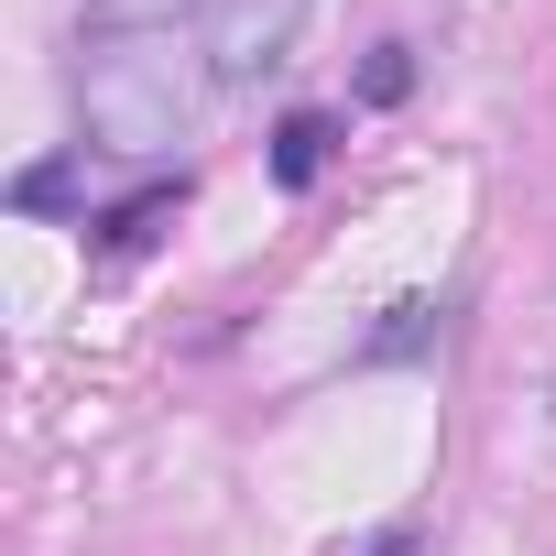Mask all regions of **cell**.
Masks as SVG:
<instances>
[{"instance_id": "cell-1", "label": "cell", "mask_w": 556, "mask_h": 556, "mask_svg": "<svg viewBox=\"0 0 556 556\" xmlns=\"http://www.w3.org/2000/svg\"><path fill=\"white\" fill-rule=\"evenodd\" d=\"M186 55H207L197 23L186 34H110V45H88V66H77L88 142H110V153H175L186 121H197V88H218Z\"/></svg>"}, {"instance_id": "cell-2", "label": "cell", "mask_w": 556, "mask_h": 556, "mask_svg": "<svg viewBox=\"0 0 556 556\" xmlns=\"http://www.w3.org/2000/svg\"><path fill=\"white\" fill-rule=\"evenodd\" d=\"M295 23H306V0H207V23H197L207 77H218V88H251L262 66L295 55Z\"/></svg>"}, {"instance_id": "cell-3", "label": "cell", "mask_w": 556, "mask_h": 556, "mask_svg": "<svg viewBox=\"0 0 556 556\" xmlns=\"http://www.w3.org/2000/svg\"><path fill=\"white\" fill-rule=\"evenodd\" d=\"M328 142H339V121H328V110H285V121H273V186L306 197V186L328 175Z\"/></svg>"}, {"instance_id": "cell-4", "label": "cell", "mask_w": 556, "mask_h": 556, "mask_svg": "<svg viewBox=\"0 0 556 556\" xmlns=\"http://www.w3.org/2000/svg\"><path fill=\"white\" fill-rule=\"evenodd\" d=\"M186 23H207V0H88L77 45H110V34H186Z\"/></svg>"}, {"instance_id": "cell-5", "label": "cell", "mask_w": 556, "mask_h": 556, "mask_svg": "<svg viewBox=\"0 0 556 556\" xmlns=\"http://www.w3.org/2000/svg\"><path fill=\"white\" fill-rule=\"evenodd\" d=\"M175 207H186V175H153L142 197H121V207H99L88 229H99V251H142V240H153V229H164Z\"/></svg>"}, {"instance_id": "cell-6", "label": "cell", "mask_w": 556, "mask_h": 556, "mask_svg": "<svg viewBox=\"0 0 556 556\" xmlns=\"http://www.w3.org/2000/svg\"><path fill=\"white\" fill-rule=\"evenodd\" d=\"M426 339H437V306H426V295H404V306H393V317L361 339V371H393V361H415Z\"/></svg>"}, {"instance_id": "cell-7", "label": "cell", "mask_w": 556, "mask_h": 556, "mask_svg": "<svg viewBox=\"0 0 556 556\" xmlns=\"http://www.w3.org/2000/svg\"><path fill=\"white\" fill-rule=\"evenodd\" d=\"M404 88H415V45H371V66H361V99H371V110H393Z\"/></svg>"}, {"instance_id": "cell-8", "label": "cell", "mask_w": 556, "mask_h": 556, "mask_svg": "<svg viewBox=\"0 0 556 556\" xmlns=\"http://www.w3.org/2000/svg\"><path fill=\"white\" fill-rule=\"evenodd\" d=\"M55 197H66V164H34V175H23V186H12V207H34V218H45V207H55Z\"/></svg>"}, {"instance_id": "cell-9", "label": "cell", "mask_w": 556, "mask_h": 556, "mask_svg": "<svg viewBox=\"0 0 556 556\" xmlns=\"http://www.w3.org/2000/svg\"><path fill=\"white\" fill-rule=\"evenodd\" d=\"M350 556H415V523H393V534H371V545H350Z\"/></svg>"}]
</instances>
